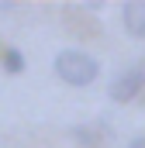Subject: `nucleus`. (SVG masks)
I'll use <instances>...</instances> for the list:
<instances>
[{"label":"nucleus","mask_w":145,"mask_h":148,"mask_svg":"<svg viewBox=\"0 0 145 148\" xmlns=\"http://www.w3.org/2000/svg\"><path fill=\"white\" fill-rule=\"evenodd\" d=\"M55 76L69 86H90L97 76H100V62L90 55V52H79V48H66L55 55Z\"/></svg>","instance_id":"obj_1"},{"label":"nucleus","mask_w":145,"mask_h":148,"mask_svg":"<svg viewBox=\"0 0 145 148\" xmlns=\"http://www.w3.org/2000/svg\"><path fill=\"white\" fill-rule=\"evenodd\" d=\"M145 86V59H138V62H131V66H124L121 73L110 79L107 93L114 103H128V100H135L138 93H142Z\"/></svg>","instance_id":"obj_2"},{"label":"nucleus","mask_w":145,"mask_h":148,"mask_svg":"<svg viewBox=\"0 0 145 148\" xmlns=\"http://www.w3.org/2000/svg\"><path fill=\"white\" fill-rule=\"evenodd\" d=\"M121 21L131 38H145V0H128L121 10Z\"/></svg>","instance_id":"obj_3"},{"label":"nucleus","mask_w":145,"mask_h":148,"mask_svg":"<svg viewBox=\"0 0 145 148\" xmlns=\"http://www.w3.org/2000/svg\"><path fill=\"white\" fill-rule=\"evenodd\" d=\"M0 62H3V73H10V76L24 73V55H21L17 48H10V45L0 52Z\"/></svg>","instance_id":"obj_4"},{"label":"nucleus","mask_w":145,"mask_h":148,"mask_svg":"<svg viewBox=\"0 0 145 148\" xmlns=\"http://www.w3.org/2000/svg\"><path fill=\"white\" fill-rule=\"evenodd\" d=\"M128 148H145V138H142V134H138V138H131V141H128Z\"/></svg>","instance_id":"obj_5"}]
</instances>
